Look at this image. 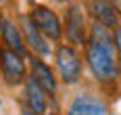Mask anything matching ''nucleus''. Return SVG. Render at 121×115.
Listing matches in <instances>:
<instances>
[{
	"instance_id": "obj_3",
	"label": "nucleus",
	"mask_w": 121,
	"mask_h": 115,
	"mask_svg": "<svg viewBox=\"0 0 121 115\" xmlns=\"http://www.w3.org/2000/svg\"><path fill=\"white\" fill-rule=\"evenodd\" d=\"M56 65H59L60 77L65 84H73L82 75V61L77 57V52L71 46H59L56 50Z\"/></svg>"
},
{
	"instance_id": "obj_11",
	"label": "nucleus",
	"mask_w": 121,
	"mask_h": 115,
	"mask_svg": "<svg viewBox=\"0 0 121 115\" xmlns=\"http://www.w3.org/2000/svg\"><path fill=\"white\" fill-rule=\"evenodd\" d=\"M25 38H27V42H29V46L34 48L36 52H40V54H44V57H48L50 54V48L46 46V42H44V38L38 34V29L29 21H25Z\"/></svg>"
},
{
	"instance_id": "obj_12",
	"label": "nucleus",
	"mask_w": 121,
	"mask_h": 115,
	"mask_svg": "<svg viewBox=\"0 0 121 115\" xmlns=\"http://www.w3.org/2000/svg\"><path fill=\"white\" fill-rule=\"evenodd\" d=\"M113 46H117V61H119V69H121V27L115 29V36H113Z\"/></svg>"
},
{
	"instance_id": "obj_9",
	"label": "nucleus",
	"mask_w": 121,
	"mask_h": 115,
	"mask_svg": "<svg viewBox=\"0 0 121 115\" xmlns=\"http://www.w3.org/2000/svg\"><path fill=\"white\" fill-rule=\"evenodd\" d=\"M25 96L29 101V111L34 115H44L46 111V96H44V90L36 84L34 77H27L25 82Z\"/></svg>"
},
{
	"instance_id": "obj_1",
	"label": "nucleus",
	"mask_w": 121,
	"mask_h": 115,
	"mask_svg": "<svg viewBox=\"0 0 121 115\" xmlns=\"http://www.w3.org/2000/svg\"><path fill=\"white\" fill-rule=\"evenodd\" d=\"M86 59L96 75L98 82H113L117 77V63L113 54V40H111L107 27L102 25H92L88 44H86Z\"/></svg>"
},
{
	"instance_id": "obj_7",
	"label": "nucleus",
	"mask_w": 121,
	"mask_h": 115,
	"mask_svg": "<svg viewBox=\"0 0 121 115\" xmlns=\"http://www.w3.org/2000/svg\"><path fill=\"white\" fill-rule=\"evenodd\" d=\"M104 111H107V107L100 98L84 94V96H77L71 102L69 115H104Z\"/></svg>"
},
{
	"instance_id": "obj_8",
	"label": "nucleus",
	"mask_w": 121,
	"mask_h": 115,
	"mask_svg": "<svg viewBox=\"0 0 121 115\" xmlns=\"http://www.w3.org/2000/svg\"><path fill=\"white\" fill-rule=\"evenodd\" d=\"M88 9L94 15V19L98 21V25H102V27L117 25V13H115V9H113V4L109 0H90Z\"/></svg>"
},
{
	"instance_id": "obj_15",
	"label": "nucleus",
	"mask_w": 121,
	"mask_h": 115,
	"mask_svg": "<svg viewBox=\"0 0 121 115\" xmlns=\"http://www.w3.org/2000/svg\"><path fill=\"white\" fill-rule=\"evenodd\" d=\"M0 23H2V19H0Z\"/></svg>"
},
{
	"instance_id": "obj_6",
	"label": "nucleus",
	"mask_w": 121,
	"mask_h": 115,
	"mask_svg": "<svg viewBox=\"0 0 121 115\" xmlns=\"http://www.w3.org/2000/svg\"><path fill=\"white\" fill-rule=\"evenodd\" d=\"M29 67H31V77L36 80V84L40 86L42 90H46L50 94H54V90H56V80L52 75V71H50V67L44 61H40L36 57H31L29 59Z\"/></svg>"
},
{
	"instance_id": "obj_10",
	"label": "nucleus",
	"mask_w": 121,
	"mask_h": 115,
	"mask_svg": "<svg viewBox=\"0 0 121 115\" xmlns=\"http://www.w3.org/2000/svg\"><path fill=\"white\" fill-rule=\"evenodd\" d=\"M0 29H2V38H4V44L9 46V50L21 54V52L25 50V46H23V38H21L19 29L15 27V23L2 21V23H0Z\"/></svg>"
},
{
	"instance_id": "obj_5",
	"label": "nucleus",
	"mask_w": 121,
	"mask_h": 115,
	"mask_svg": "<svg viewBox=\"0 0 121 115\" xmlns=\"http://www.w3.org/2000/svg\"><path fill=\"white\" fill-rule=\"evenodd\" d=\"M67 38L71 44H84L86 40V21H84V13H82V6L73 4L71 9L67 11Z\"/></svg>"
},
{
	"instance_id": "obj_4",
	"label": "nucleus",
	"mask_w": 121,
	"mask_h": 115,
	"mask_svg": "<svg viewBox=\"0 0 121 115\" xmlns=\"http://www.w3.org/2000/svg\"><path fill=\"white\" fill-rule=\"evenodd\" d=\"M0 63H2V73L9 84H19L25 77V65L21 57L13 50H0Z\"/></svg>"
},
{
	"instance_id": "obj_13",
	"label": "nucleus",
	"mask_w": 121,
	"mask_h": 115,
	"mask_svg": "<svg viewBox=\"0 0 121 115\" xmlns=\"http://www.w3.org/2000/svg\"><path fill=\"white\" fill-rule=\"evenodd\" d=\"M113 2H115V6H113V9H117V11L121 13V0H113ZM117 11H115V13H117Z\"/></svg>"
},
{
	"instance_id": "obj_2",
	"label": "nucleus",
	"mask_w": 121,
	"mask_h": 115,
	"mask_svg": "<svg viewBox=\"0 0 121 115\" xmlns=\"http://www.w3.org/2000/svg\"><path fill=\"white\" fill-rule=\"evenodd\" d=\"M29 23L38 29V34H44L50 40L60 38V23L56 19V15L46 6H34L31 15H29Z\"/></svg>"
},
{
	"instance_id": "obj_14",
	"label": "nucleus",
	"mask_w": 121,
	"mask_h": 115,
	"mask_svg": "<svg viewBox=\"0 0 121 115\" xmlns=\"http://www.w3.org/2000/svg\"><path fill=\"white\" fill-rule=\"evenodd\" d=\"M46 115H56V113H46Z\"/></svg>"
}]
</instances>
